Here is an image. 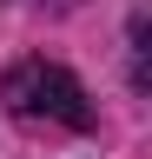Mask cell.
Instances as JSON below:
<instances>
[{"label":"cell","mask_w":152,"mask_h":159,"mask_svg":"<svg viewBox=\"0 0 152 159\" xmlns=\"http://www.w3.org/2000/svg\"><path fill=\"white\" fill-rule=\"evenodd\" d=\"M0 106L20 113V119H53V126H73V133L93 126V99H86V86H80L66 66L40 60V53L20 60V66H7V80H0Z\"/></svg>","instance_id":"cell-1"}]
</instances>
